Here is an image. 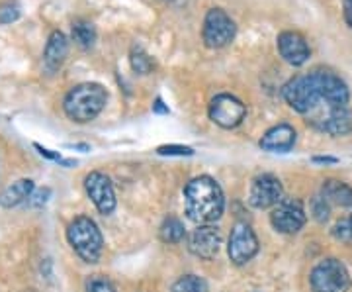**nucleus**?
I'll return each instance as SVG.
<instances>
[{
    "instance_id": "aec40b11",
    "label": "nucleus",
    "mask_w": 352,
    "mask_h": 292,
    "mask_svg": "<svg viewBox=\"0 0 352 292\" xmlns=\"http://www.w3.org/2000/svg\"><path fill=\"white\" fill-rule=\"evenodd\" d=\"M129 63H131V69H133L135 73H139V75H149L153 71V67H155L151 57L141 50V48H133V50H131Z\"/></svg>"
},
{
    "instance_id": "cd10ccee",
    "label": "nucleus",
    "mask_w": 352,
    "mask_h": 292,
    "mask_svg": "<svg viewBox=\"0 0 352 292\" xmlns=\"http://www.w3.org/2000/svg\"><path fill=\"white\" fill-rule=\"evenodd\" d=\"M153 112H155V114H168V108L164 106L161 98H157L155 104H153Z\"/></svg>"
},
{
    "instance_id": "2f4dec72",
    "label": "nucleus",
    "mask_w": 352,
    "mask_h": 292,
    "mask_svg": "<svg viewBox=\"0 0 352 292\" xmlns=\"http://www.w3.org/2000/svg\"><path fill=\"white\" fill-rule=\"evenodd\" d=\"M349 224H351V229H352V216L349 218Z\"/></svg>"
},
{
    "instance_id": "bb28decb",
    "label": "nucleus",
    "mask_w": 352,
    "mask_h": 292,
    "mask_svg": "<svg viewBox=\"0 0 352 292\" xmlns=\"http://www.w3.org/2000/svg\"><path fill=\"white\" fill-rule=\"evenodd\" d=\"M333 236L340 240V242H349L352 240V229H351V224H349V220L346 222H339L335 228H333Z\"/></svg>"
},
{
    "instance_id": "9b49d317",
    "label": "nucleus",
    "mask_w": 352,
    "mask_h": 292,
    "mask_svg": "<svg viewBox=\"0 0 352 292\" xmlns=\"http://www.w3.org/2000/svg\"><path fill=\"white\" fill-rule=\"evenodd\" d=\"M85 191L88 198L96 206V210L108 216L116 210V192H113L112 180L100 171H92L85 178Z\"/></svg>"
},
{
    "instance_id": "c85d7f7f",
    "label": "nucleus",
    "mask_w": 352,
    "mask_h": 292,
    "mask_svg": "<svg viewBox=\"0 0 352 292\" xmlns=\"http://www.w3.org/2000/svg\"><path fill=\"white\" fill-rule=\"evenodd\" d=\"M344 20L352 28V0H344Z\"/></svg>"
},
{
    "instance_id": "473e14b6",
    "label": "nucleus",
    "mask_w": 352,
    "mask_h": 292,
    "mask_svg": "<svg viewBox=\"0 0 352 292\" xmlns=\"http://www.w3.org/2000/svg\"><path fill=\"white\" fill-rule=\"evenodd\" d=\"M166 2H173V0H166Z\"/></svg>"
},
{
    "instance_id": "6ab92c4d",
    "label": "nucleus",
    "mask_w": 352,
    "mask_h": 292,
    "mask_svg": "<svg viewBox=\"0 0 352 292\" xmlns=\"http://www.w3.org/2000/svg\"><path fill=\"white\" fill-rule=\"evenodd\" d=\"M170 292H208V282L198 275H184L173 284Z\"/></svg>"
},
{
    "instance_id": "f03ea898",
    "label": "nucleus",
    "mask_w": 352,
    "mask_h": 292,
    "mask_svg": "<svg viewBox=\"0 0 352 292\" xmlns=\"http://www.w3.org/2000/svg\"><path fill=\"white\" fill-rule=\"evenodd\" d=\"M108 102V92L98 83H82L67 92L63 101V110L69 120L76 124L92 122L100 114Z\"/></svg>"
},
{
    "instance_id": "f3484780",
    "label": "nucleus",
    "mask_w": 352,
    "mask_h": 292,
    "mask_svg": "<svg viewBox=\"0 0 352 292\" xmlns=\"http://www.w3.org/2000/svg\"><path fill=\"white\" fill-rule=\"evenodd\" d=\"M71 34L78 48L90 50L96 43V28L88 20H75L71 25Z\"/></svg>"
},
{
    "instance_id": "5701e85b",
    "label": "nucleus",
    "mask_w": 352,
    "mask_h": 292,
    "mask_svg": "<svg viewBox=\"0 0 352 292\" xmlns=\"http://www.w3.org/2000/svg\"><path fill=\"white\" fill-rule=\"evenodd\" d=\"M157 153L159 155H168V157H192L194 149L188 147V145H175V143H170V145L157 147Z\"/></svg>"
},
{
    "instance_id": "2eb2a0df",
    "label": "nucleus",
    "mask_w": 352,
    "mask_h": 292,
    "mask_svg": "<svg viewBox=\"0 0 352 292\" xmlns=\"http://www.w3.org/2000/svg\"><path fill=\"white\" fill-rule=\"evenodd\" d=\"M34 191H36V185L32 178H20L0 192V206L2 208H16L20 204L28 202Z\"/></svg>"
},
{
    "instance_id": "7c9ffc66",
    "label": "nucleus",
    "mask_w": 352,
    "mask_h": 292,
    "mask_svg": "<svg viewBox=\"0 0 352 292\" xmlns=\"http://www.w3.org/2000/svg\"><path fill=\"white\" fill-rule=\"evenodd\" d=\"M339 159L337 157H314V163H329V165H333V163H337Z\"/></svg>"
},
{
    "instance_id": "f257e3e1",
    "label": "nucleus",
    "mask_w": 352,
    "mask_h": 292,
    "mask_svg": "<svg viewBox=\"0 0 352 292\" xmlns=\"http://www.w3.org/2000/svg\"><path fill=\"white\" fill-rule=\"evenodd\" d=\"M184 204H186V216L201 224H214L223 216L226 210V196L215 178L201 175L190 180L184 189Z\"/></svg>"
},
{
    "instance_id": "7ed1b4c3",
    "label": "nucleus",
    "mask_w": 352,
    "mask_h": 292,
    "mask_svg": "<svg viewBox=\"0 0 352 292\" xmlns=\"http://www.w3.org/2000/svg\"><path fill=\"white\" fill-rule=\"evenodd\" d=\"M67 242L85 263H96L104 249V240L96 222L88 216L75 218L67 228Z\"/></svg>"
},
{
    "instance_id": "4be33fe9",
    "label": "nucleus",
    "mask_w": 352,
    "mask_h": 292,
    "mask_svg": "<svg viewBox=\"0 0 352 292\" xmlns=\"http://www.w3.org/2000/svg\"><path fill=\"white\" fill-rule=\"evenodd\" d=\"M331 204L319 194V196H315L314 200H311V214H314V218L317 220V222H327L329 220V214H331V208H329Z\"/></svg>"
},
{
    "instance_id": "412c9836",
    "label": "nucleus",
    "mask_w": 352,
    "mask_h": 292,
    "mask_svg": "<svg viewBox=\"0 0 352 292\" xmlns=\"http://www.w3.org/2000/svg\"><path fill=\"white\" fill-rule=\"evenodd\" d=\"M85 289H87V292H118L112 280L108 279V277H104V275H92V277H88Z\"/></svg>"
},
{
    "instance_id": "ddd939ff",
    "label": "nucleus",
    "mask_w": 352,
    "mask_h": 292,
    "mask_svg": "<svg viewBox=\"0 0 352 292\" xmlns=\"http://www.w3.org/2000/svg\"><path fill=\"white\" fill-rule=\"evenodd\" d=\"M296 140H298V134H296L294 126H289V124H278V126L270 127L264 134L261 141H258V145L263 147L264 152L288 153L296 145Z\"/></svg>"
},
{
    "instance_id": "39448f33",
    "label": "nucleus",
    "mask_w": 352,
    "mask_h": 292,
    "mask_svg": "<svg viewBox=\"0 0 352 292\" xmlns=\"http://www.w3.org/2000/svg\"><path fill=\"white\" fill-rule=\"evenodd\" d=\"M235 32H237V25L231 20V16H227L226 10H221V8L208 10L206 20H204L201 38L210 50L226 48L229 41H233Z\"/></svg>"
},
{
    "instance_id": "423d86ee",
    "label": "nucleus",
    "mask_w": 352,
    "mask_h": 292,
    "mask_svg": "<svg viewBox=\"0 0 352 292\" xmlns=\"http://www.w3.org/2000/svg\"><path fill=\"white\" fill-rule=\"evenodd\" d=\"M227 253H229V259L239 267L249 263L252 257L258 253V240L247 222H237L233 226L229 243H227Z\"/></svg>"
},
{
    "instance_id": "1a4fd4ad",
    "label": "nucleus",
    "mask_w": 352,
    "mask_h": 292,
    "mask_svg": "<svg viewBox=\"0 0 352 292\" xmlns=\"http://www.w3.org/2000/svg\"><path fill=\"white\" fill-rule=\"evenodd\" d=\"M247 116V106L233 94H217L210 104V120L219 127H237Z\"/></svg>"
},
{
    "instance_id": "c756f323",
    "label": "nucleus",
    "mask_w": 352,
    "mask_h": 292,
    "mask_svg": "<svg viewBox=\"0 0 352 292\" xmlns=\"http://www.w3.org/2000/svg\"><path fill=\"white\" fill-rule=\"evenodd\" d=\"M65 147H69V149H78V152H90V145L88 143H67Z\"/></svg>"
},
{
    "instance_id": "20e7f679",
    "label": "nucleus",
    "mask_w": 352,
    "mask_h": 292,
    "mask_svg": "<svg viewBox=\"0 0 352 292\" xmlns=\"http://www.w3.org/2000/svg\"><path fill=\"white\" fill-rule=\"evenodd\" d=\"M314 292H349L351 275L339 259H323L309 275Z\"/></svg>"
},
{
    "instance_id": "a211bd4d",
    "label": "nucleus",
    "mask_w": 352,
    "mask_h": 292,
    "mask_svg": "<svg viewBox=\"0 0 352 292\" xmlns=\"http://www.w3.org/2000/svg\"><path fill=\"white\" fill-rule=\"evenodd\" d=\"M184 224L176 216H168L159 229V236L164 243H178L184 240Z\"/></svg>"
},
{
    "instance_id": "dca6fc26",
    "label": "nucleus",
    "mask_w": 352,
    "mask_h": 292,
    "mask_svg": "<svg viewBox=\"0 0 352 292\" xmlns=\"http://www.w3.org/2000/svg\"><path fill=\"white\" fill-rule=\"evenodd\" d=\"M321 196L329 204H335V206H340V208L352 206V187H349L342 180H335V178L325 180L323 189H321Z\"/></svg>"
},
{
    "instance_id": "b1692460",
    "label": "nucleus",
    "mask_w": 352,
    "mask_h": 292,
    "mask_svg": "<svg viewBox=\"0 0 352 292\" xmlns=\"http://www.w3.org/2000/svg\"><path fill=\"white\" fill-rule=\"evenodd\" d=\"M34 147L38 149L41 157H45V159H50V161H55V163H59V165H63V167H75L76 165L75 159H65V157H61L59 153L51 152V149L43 147V145H39V143H34Z\"/></svg>"
},
{
    "instance_id": "9d476101",
    "label": "nucleus",
    "mask_w": 352,
    "mask_h": 292,
    "mask_svg": "<svg viewBox=\"0 0 352 292\" xmlns=\"http://www.w3.org/2000/svg\"><path fill=\"white\" fill-rule=\"evenodd\" d=\"M190 253L200 257V259H214L219 253L223 236L221 229L214 224H201L196 229H192L186 238Z\"/></svg>"
},
{
    "instance_id": "a878e982",
    "label": "nucleus",
    "mask_w": 352,
    "mask_h": 292,
    "mask_svg": "<svg viewBox=\"0 0 352 292\" xmlns=\"http://www.w3.org/2000/svg\"><path fill=\"white\" fill-rule=\"evenodd\" d=\"M51 191L50 189H39V191H34V194L30 196V200H28V206L30 208H41V206H45V202L50 200Z\"/></svg>"
},
{
    "instance_id": "393cba45",
    "label": "nucleus",
    "mask_w": 352,
    "mask_h": 292,
    "mask_svg": "<svg viewBox=\"0 0 352 292\" xmlns=\"http://www.w3.org/2000/svg\"><path fill=\"white\" fill-rule=\"evenodd\" d=\"M18 18H20V8L16 4L0 6V24H12Z\"/></svg>"
},
{
    "instance_id": "0eeeda50",
    "label": "nucleus",
    "mask_w": 352,
    "mask_h": 292,
    "mask_svg": "<svg viewBox=\"0 0 352 292\" xmlns=\"http://www.w3.org/2000/svg\"><path fill=\"white\" fill-rule=\"evenodd\" d=\"M305 208L302 200L296 198H284L270 212V224L280 233H298L305 226Z\"/></svg>"
},
{
    "instance_id": "f8f14e48",
    "label": "nucleus",
    "mask_w": 352,
    "mask_h": 292,
    "mask_svg": "<svg viewBox=\"0 0 352 292\" xmlns=\"http://www.w3.org/2000/svg\"><path fill=\"white\" fill-rule=\"evenodd\" d=\"M278 51H280L282 59L294 67H302L303 63H307V59L311 55L307 41L298 32H282L278 36Z\"/></svg>"
},
{
    "instance_id": "6e6552de",
    "label": "nucleus",
    "mask_w": 352,
    "mask_h": 292,
    "mask_svg": "<svg viewBox=\"0 0 352 292\" xmlns=\"http://www.w3.org/2000/svg\"><path fill=\"white\" fill-rule=\"evenodd\" d=\"M284 200V187L280 182V178L263 173L252 180L251 192H249V204L256 210H266V208H274Z\"/></svg>"
},
{
    "instance_id": "4468645a",
    "label": "nucleus",
    "mask_w": 352,
    "mask_h": 292,
    "mask_svg": "<svg viewBox=\"0 0 352 292\" xmlns=\"http://www.w3.org/2000/svg\"><path fill=\"white\" fill-rule=\"evenodd\" d=\"M67 53H69V39H67V36H65L63 32H59V30L51 32L45 51H43V65H45V69L50 73H55L57 69H61V65L67 59Z\"/></svg>"
}]
</instances>
